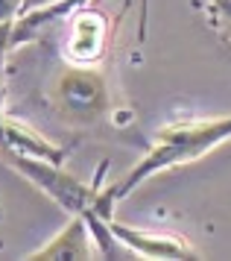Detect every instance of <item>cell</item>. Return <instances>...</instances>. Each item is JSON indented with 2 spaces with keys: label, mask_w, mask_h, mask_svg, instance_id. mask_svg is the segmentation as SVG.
I'll use <instances>...</instances> for the list:
<instances>
[{
  "label": "cell",
  "mask_w": 231,
  "mask_h": 261,
  "mask_svg": "<svg viewBox=\"0 0 231 261\" xmlns=\"http://www.w3.org/2000/svg\"><path fill=\"white\" fill-rule=\"evenodd\" d=\"M231 141V115H214V118H193V120H173L152 135L150 150L132 165L126 176L100 191V208L105 217H111L117 202H123L129 194L150 182V179L170 173L176 167L193 165L199 159L214 153L217 147Z\"/></svg>",
  "instance_id": "1"
},
{
  "label": "cell",
  "mask_w": 231,
  "mask_h": 261,
  "mask_svg": "<svg viewBox=\"0 0 231 261\" xmlns=\"http://www.w3.org/2000/svg\"><path fill=\"white\" fill-rule=\"evenodd\" d=\"M3 155V162L15 170V173H21L23 179H30L35 188L47 194L50 200L56 202L59 208H65L68 214H82L88 226H91L94 232V241H97V247H100V255L103 258H111L117 252V244L114 235L108 232V226H105V217L103 208H100V179H94V185L88 182H82L76 179L73 173H68L62 165L56 162H44V159H33V155H21V153H12V150H0Z\"/></svg>",
  "instance_id": "2"
},
{
  "label": "cell",
  "mask_w": 231,
  "mask_h": 261,
  "mask_svg": "<svg viewBox=\"0 0 231 261\" xmlns=\"http://www.w3.org/2000/svg\"><path fill=\"white\" fill-rule=\"evenodd\" d=\"M47 103L62 123L73 129L97 126L111 112V85L100 65L65 62L47 85Z\"/></svg>",
  "instance_id": "3"
},
{
  "label": "cell",
  "mask_w": 231,
  "mask_h": 261,
  "mask_svg": "<svg viewBox=\"0 0 231 261\" xmlns=\"http://www.w3.org/2000/svg\"><path fill=\"white\" fill-rule=\"evenodd\" d=\"M108 38H111L108 15L97 9V3L76 6L68 15V36H65L62 56L70 65H103Z\"/></svg>",
  "instance_id": "4"
},
{
  "label": "cell",
  "mask_w": 231,
  "mask_h": 261,
  "mask_svg": "<svg viewBox=\"0 0 231 261\" xmlns=\"http://www.w3.org/2000/svg\"><path fill=\"white\" fill-rule=\"evenodd\" d=\"M108 232L114 235L117 244L132 252V255H140V258H150V261H176V258H202L199 252L187 238L176 235V232H152V229H138V226H129L120 223L114 217L105 220Z\"/></svg>",
  "instance_id": "5"
},
{
  "label": "cell",
  "mask_w": 231,
  "mask_h": 261,
  "mask_svg": "<svg viewBox=\"0 0 231 261\" xmlns=\"http://www.w3.org/2000/svg\"><path fill=\"white\" fill-rule=\"evenodd\" d=\"M97 255H100V247L94 241V232H91V226H88V220L82 214H70L56 235L50 238V241H44L41 247L30 249L23 258H30V261H38V258L88 261V258H97Z\"/></svg>",
  "instance_id": "6"
},
{
  "label": "cell",
  "mask_w": 231,
  "mask_h": 261,
  "mask_svg": "<svg viewBox=\"0 0 231 261\" xmlns=\"http://www.w3.org/2000/svg\"><path fill=\"white\" fill-rule=\"evenodd\" d=\"M0 150H12V153L56 162V165H65V159H68L65 147L53 144L41 132H35L30 123H21L12 115H3V123H0Z\"/></svg>",
  "instance_id": "7"
},
{
  "label": "cell",
  "mask_w": 231,
  "mask_h": 261,
  "mask_svg": "<svg viewBox=\"0 0 231 261\" xmlns=\"http://www.w3.org/2000/svg\"><path fill=\"white\" fill-rule=\"evenodd\" d=\"M21 3L23 0H0V97L6 88V59L15 47V27L21 21Z\"/></svg>",
  "instance_id": "8"
},
{
  "label": "cell",
  "mask_w": 231,
  "mask_h": 261,
  "mask_svg": "<svg viewBox=\"0 0 231 261\" xmlns=\"http://www.w3.org/2000/svg\"><path fill=\"white\" fill-rule=\"evenodd\" d=\"M193 3L205 15L211 33H217V38L231 47V0H193Z\"/></svg>",
  "instance_id": "9"
},
{
  "label": "cell",
  "mask_w": 231,
  "mask_h": 261,
  "mask_svg": "<svg viewBox=\"0 0 231 261\" xmlns=\"http://www.w3.org/2000/svg\"><path fill=\"white\" fill-rule=\"evenodd\" d=\"M65 0H23L21 3V18L26 15H38V12H47V9H53V6H62Z\"/></svg>",
  "instance_id": "10"
},
{
  "label": "cell",
  "mask_w": 231,
  "mask_h": 261,
  "mask_svg": "<svg viewBox=\"0 0 231 261\" xmlns=\"http://www.w3.org/2000/svg\"><path fill=\"white\" fill-rule=\"evenodd\" d=\"M94 3H100V0H94ZM147 30H150V0H140V24H138V44L140 47L147 41Z\"/></svg>",
  "instance_id": "11"
},
{
  "label": "cell",
  "mask_w": 231,
  "mask_h": 261,
  "mask_svg": "<svg viewBox=\"0 0 231 261\" xmlns=\"http://www.w3.org/2000/svg\"><path fill=\"white\" fill-rule=\"evenodd\" d=\"M3 115H6V112H3V97H0V123H3Z\"/></svg>",
  "instance_id": "12"
},
{
  "label": "cell",
  "mask_w": 231,
  "mask_h": 261,
  "mask_svg": "<svg viewBox=\"0 0 231 261\" xmlns=\"http://www.w3.org/2000/svg\"><path fill=\"white\" fill-rule=\"evenodd\" d=\"M0 220H3V202H0Z\"/></svg>",
  "instance_id": "13"
}]
</instances>
